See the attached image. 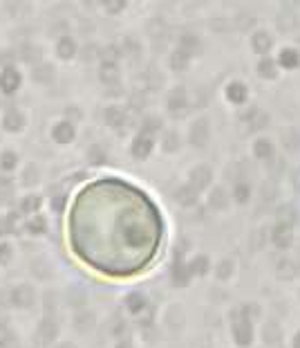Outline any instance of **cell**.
I'll return each instance as SVG.
<instances>
[{"mask_svg": "<svg viewBox=\"0 0 300 348\" xmlns=\"http://www.w3.org/2000/svg\"><path fill=\"white\" fill-rule=\"evenodd\" d=\"M67 227L72 245L110 274L141 272L163 243L157 205L121 178H99L81 187Z\"/></svg>", "mask_w": 300, "mask_h": 348, "instance_id": "6da1fadb", "label": "cell"}, {"mask_svg": "<svg viewBox=\"0 0 300 348\" xmlns=\"http://www.w3.org/2000/svg\"><path fill=\"white\" fill-rule=\"evenodd\" d=\"M7 299L14 308H30L34 303V290L27 288V285H16V288L9 290Z\"/></svg>", "mask_w": 300, "mask_h": 348, "instance_id": "7a4b0ae2", "label": "cell"}, {"mask_svg": "<svg viewBox=\"0 0 300 348\" xmlns=\"http://www.w3.org/2000/svg\"><path fill=\"white\" fill-rule=\"evenodd\" d=\"M59 335V326H56L54 319H43L36 328V341L38 346H49Z\"/></svg>", "mask_w": 300, "mask_h": 348, "instance_id": "3957f363", "label": "cell"}, {"mask_svg": "<svg viewBox=\"0 0 300 348\" xmlns=\"http://www.w3.org/2000/svg\"><path fill=\"white\" fill-rule=\"evenodd\" d=\"M14 335L9 330H0V348H14Z\"/></svg>", "mask_w": 300, "mask_h": 348, "instance_id": "277c9868", "label": "cell"}, {"mask_svg": "<svg viewBox=\"0 0 300 348\" xmlns=\"http://www.w3.org/2000/svg\"><path fill=\"white\" fill-rule=\"evenodd\" d=\"M92 326V314H86V317H76V328L88 330Z\"/></svg>", "mask_w": 300, "mask_h": 348, "instance_id": "5b68a950", "label": "cell"}, {"mask_svg": "<svg viewBox=\"0 0 300 348\" xmlns=\"http://www.w3.org/2000/svg\"><path fill=\"white\" fill-rule=\"evenodd\" d=\"M9 258V250H5V247H0V263H5Z\"/></svg>", "mask_w": 300, "mask_h": 348, "instance_id": "8992f818", "label": "cell"}]
</instances>
